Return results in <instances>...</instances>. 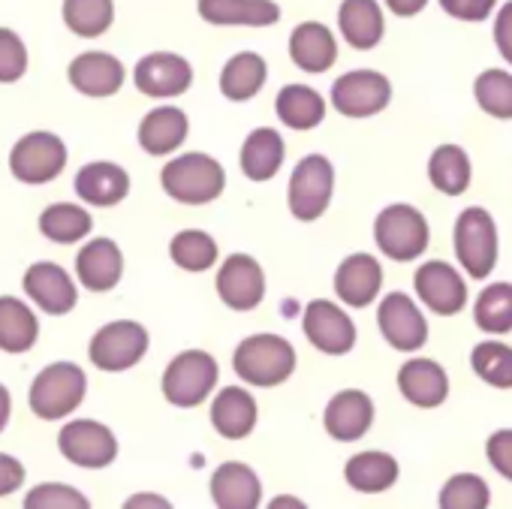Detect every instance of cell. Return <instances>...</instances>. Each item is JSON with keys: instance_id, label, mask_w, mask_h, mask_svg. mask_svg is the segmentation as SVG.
Listing matches in <instances>:
<instances>
[{"instance_id": "d4e9b609", "label": "cell", "mask_w": 512, "mask_h": 509, "mask_svg": "<svg viewBox=\"0 0 512 509\" xmlns=\"http://www.w3.org/2000/svg\"><path fill=\"white\" fill-rule=\"evenodd\" d=\"M338 31L344 43L359 52L377 49L386 34V13L377 0H341Z\"/></svg>"}, {"instance_id": "5b68a950", "label": "cell", "mask_w": 512, "mask_h": 509, "mask_svg": "<svg viewBox=\"0 0 512 509\" xmlns=\"http://www.w3.org/2000/svg\"><path fill=\"white\" fill-rule=\"evenodd\" d=\"M88 392V377L79 365L73 362H55L37 374L31 383V410L43 422H58L70 416Z\"/></svg>"}, {"instance_id": "6da1fadb", "label": "cell", "mask_w": 512, "mask_h": 509, "mask_svg": "<svg viewBox=\"0 0 512 509\" xmlns=\"http://www.w3.org/2000/svg\"><path fill=\"white\" fill-rule=\"evenodd\" d=\"M299 356L296 347L284 335L260 332V335H247L235 353H232V368L235 374L260 389H272L287 383L296 374Z\"/></svg>"}, {"instance_id": "7a4b0ae2", "label": "cell", "mask_w": 512, "mask_h": 509, "mask_svg": "<svg viewBox=\"0 0 512 509\" xmlns=\"http://www.w3.org/2000/svg\"><path fill=\"white\" fill-rule=\"evenodd\" d=\"M160 184L166 196H172L181 205H208L220 199V193L226 190V169L214 157L202 151H190V154L172 157L163 166Z\"/></svg>"}, {"instance_id": "3957f363", "label": "cell", "mask_w": 512, "mask_h": 509, "mask_svg": "<svg viewBox=\"0 0 512 509\" xmlns=\"http://www.w3.org/2000/svg\"><path fill=\"white\" fill-rule=\"evenodd\" d=\"M452 241H455V257H458L461 269L467 272V278L485 281L494 272L500 238H497V223L485 208H479V205L464 208L455 220Z\"/></svg>"}, {"instance_id": "ee69618b", "label": "cell", "mask_w": 512, "mask_h": 509, "mask_svg": "<svg viewBox=\"0 0 512 509\" xmlns=\"http://www.w3.org/2000/svg\"><path fill=\"white\" fill-rule=\"evenodd\" d=\"M28 70V49L10 28H0V85L19 82Z\"/></svg>"}, {"instance_id": "f1b7e54d", "label": "cell", "mask_w": 512, "mask_h": 509, "mask_svg": "<svg viewBox=\"0 0 512 509\" xmlns=\"http://www.w3.org/2000/svg\"><path fill=\"white\" fill-rule=\"evenodd\" d=\"M190 133V121L181 109L175 106H160V109H151L142 124H139V145L145 154L151 157H166L172 151H178L184 145Z\"/></svg>"}, {"instance_id": "d6986e66", "label": "cell", "mask_w": 512, "mask_h": 509, "mask_svg": "<svg viewBox=\"0 0 512 509\" xmlns=\"http://www.w3.org/2000/svg\"><path fill=\"white\" fill-rule=\"evenodd\" d=\"M25 293L31 296V302H37L52 317L70 314L79 302L73 278L58 263H34L25 272Z\"/></svg>"}, {"instance_id": "ac0fdd59", "label": "cell", "mask_w": 512, "mask_h": 509, "mask_svg": "<svg viewBox=\"0 0 512 509\" xmlns=\"http://www.w3.org/2000/svg\"><path fill=\"white\" fill-rule=\"evenodd\" d=\"M383 290V266L371 253H350L335 272V293L350 308H368Z\"/></svg>"}, {"instance_id": "ffe728a7", "label": "cell", "mask_w": 512, "mask_h": 509, "mask_svg": "<svg viewBox=\"0 0 512 509\" xmlns=\"http://www.w3.org/2000/svg\"><path fill=\"white\" fill-rule=\"evenodd\" d=\"M124 275V253L112 238H94L76 253V278L91 293H109Z\"/></svg>"}, {"instance_id": "60d3db41", "label": "cell", "mask_w": 512, "mask_h": 509, "mask_svg": "<svg viewBox=\"0 0 512 509\" xmlns=\"http://www.w3.org/2000/svg\"><path fill=\"white\" fill-rule=\"evenodd\" d=\"M473 97L485 115L497 121H509L512 118V73L497 70V67L479 73L473 82Z\"/></svg>"}, {"instance_id": "bcb514c9", "label": "cell", "mask_w": 512, "mask_h": 509, "mask_svg": "<svg viewBox=\"0 0 512 509\" xmlns=\"http://www.w3.org/2000/svg\"><path fill=\"white\" fill-rule=\"evenodd\" d=\"M485 455H488V464L512 482V428H500L488 437L485 443Z\"/></svg>"}, {"instance_id": "d590c367", "label": "cell", "mask_w": 512, "mask_h": 509, "mask_svg": "<svg viewBox=\"0 0 512 509\" xmlns=\"http://www.w3.org/2000/svg\"><path fill=\"white\" fill-rule=\"evenodd\" d=\"M473 323L488 335H509L512 332V284L506 281L488 284L476 296Z\"/></svg>"}, {"instance_id": "603a6c76", "label": "cell", "mask_w": 512, "mask_h": 509, "mask_svg": "<svg viewBox=\"0 0 512 509\" xmlns=\"http://www.w3.org/2000/svg\"><path fill=\"white\" fill-rule=\"evenodd\" d=\"M211 500L220 509H256L263 503V482L244 461H226L211 473Z\"/></svg>"}, {"instance_id": "9c48e42d", "label": "cell", "mask_w": 512, "mask_h": 509, "mask_svg": "<svg viewBox=\"0 0 512 509\" xmlns=\"http://www.w3.org/2000/svg\"><path fill=\"white\" fill-rule=\"evenodd\" d=\"M148 329L139 326L136 320H115L109 326H103L88 347V356L94 362V368L118 374V371H130L142 362V356L148 353Z\"/></svg>"}, {"instance_id": "2e32d148", "label": "cell", "mask_w": 512, "mask_h": 509, "mask_svg": "<svg viewBox=\"0 0 512 509\" xmlns=\"http://www.w3.org/2000/svg\"><path fill=\"white\" fill-rule=\"evenodd\" d=\"M133 82L145 97H178L193 85V67L187 58L172 55V52H151L145 55L136 70H133Z\"/></svg>"}, {"instance_id": "52a82bcc", "label": "cell", "mask_w": 512, "mask_h": 509, "mask_svg": "<svg viewBox=\"0 0 512 509\" xmlns=\"http://www.w3.org/2000/svg\"><path fill=\"white\" fill-rule=\"evenodd\" d=\"M335 193V166L323 154H308L296 163L287 187L290 214L302 223H311L326 214Z\"/></svg>"}, {"instance_id": "4dcf8cb0", "label": "cell", "mask_w": 512, "mask_h": 509, "mask_svg": "<svg viewBox=\"0 0 512 509\" xmlns=\"http://www.w3.org/2000/svg\"><path fill=\"white\" fill-rule=\"evenodd\" d=\"M266 79H269V64L263 55L238 52L220 70V94L232 103H244L263 91Z\"/></svg>"}, {"instance_id": "ba28073f", "label": "cell", "mask_w": 512, "mask_h": 509, "mask_svg": "<svg viewBox=\"0 0 512 509\" xmlns=\"http://www.w3.org/2000/svg\"><path fill=\"white\" fill-rule=\"evenodd\" d=\"M67 166V145L61 136L37 130L25 133L10 151V172L22 184H49Z\"/></svg>"}, {"instance_id": "cb8c5ba5", "label": "cell", "mask_w": 512, "mask_h": 509, "mask_svg": "<svg viewBox=\"0 0 512 509\" xmlns=\"http://www.w3.org/2000/svg\"><path fill=\"white\" fill-rule=\"evenodd\" d=\"M127 79L124 64L109 52H85L70 64V85L85 97H112Z\"/></svg>"}, {"instance_id": "4316f807", "label": "cell", "mask_w": 512, "mask_h": 509, "mask_svg": "<svg viewBox=\"0 0 512 509\" xmlns=\"http://www.w3.org/2000/svg\"><path fill=\"white\" fill-rule=\"evenodd\" d=\"M290 58L305 73H326L338 61V37L323 22H302L290 37Z\"/></svg>"}, {"instance_id": "ab89813d", "label": "cell", "mask_w": 512, "mask_h": 509, "mask_svg": "<svg viewBox=\"0 0 512 509\" xmlns=\"http://www.w3.org/2000/svg\"><path fill=\"white\" fill-rule=\"evenodd\" d=\"M473 374L494 386V389H512V347L503 341H482L470 353Z\"/></svg>"}, {"instance_id": "c3c4849f", "label": "cell", "mask_w": 512, "mask_h": 509, "mask_svg": "<svg viewBox=\"0 0 512 509\" xmlns=\"http://www.w3.org/2000/svg\"><path fill=\"white\" fill-rule=\"evenodd\" d=\"M25 485V467L13 455L0 452V497L16 494Z\"/></svg>"}, {"instance_id": "5bb4252c", "label": "cell", "mask_w": 512, "mask_h": 509, "mask_svg": "<svg viewBox=\"0 0 512 509\" xmlns=\"http://www.w3.org/2000/svg\"><path fill=\"white\" fill-rule=\"evenodd\" d=\"M302 329L305 338L326 356H347L356 347V323L335 302L326 299L308 302L302 314Z\"/></svg>"}, {"instance_id": "8992f818", "label": "cell", "mask_w": 512, "mask_h": 509, "mask_svg": "<svg viewBox=\"0 0 512 509\" xmlns=\"http://www.w3.org/2000/svg\"><path fill=\"white\" fill-rule=\"evenodd\" d=\"M220 377V365L205 350L178 353L163 371V398L175 407H199L211 398Z\"/></svg>"}, {"instance_id": "7402d4cb", "label": "cell", "mask_w": 512, "mask_h": 509, "mask_svg": "<svg viewBox=\"0 0 512 509\" xmlns=\"http://www.w3.org/2000/svg\"><path fill=\"white\" fill-rule=\"evenodd\" d=\"M398 392L413 407L431 410V407H440L449 398V377H446L440 362L425 359V356H413L398 371Z\"/></svg>"}, {"instance_id": "7bdbcfd3", "label": "cell", "mask_w": 512, "mask_h": 509, "mask_svg": "<svg viewBox=\"0 0 512 509\" xmlns=\"http://www.w3.org/2000/svg\"><path fill=\"white\" fill-rule=\"evenodd\" d=\"M25 506L28 509H85L91 506L88 497L73 488V485H64V482H43L37 485L28 497H25Z\"/></svg>"}, {"instance_id": "f546056e", "label": "cell", "mask_w": 512, "mask_h": 509, "mask_svg": "<svg viewBox=\"0 0 512 509\" xmlns=\"http://www.w3.org/2000/svg\"><path fill=\"white\" fill-rule=\"evenodd\" d=\"M76 193L88 205L112 208V205H118V202L127 199V193H130V175L118 163H106V160L88 163L76 175Z\"/></svg>"}, {"instance_id": "e575fe53", "label": "cell", "mask_w": 512, "mask_h": 509, "mask_svg": "<svg viewBox=\"0 0 512 509\" xmlns=\"http://www.w3.org/2000/svg\"><path fill=\"white\" fill-rule=\"evenodd\" d=\"M40 338V323L34 311L13 299L0 296V350L4 353H28Z\"/></svg>"}, {"instance_id": "f907efd6", "label": "cell", "mask_w": 512, "mask_h": 509, "mask_svg": "<svg viewBox=\"0 0 512 509\" xmlns=\"http://www.w3.org/2000/svg\"><path fill=\"white\" fill-rule=\"evenodd\" d=\"M10 410H13V401H10V389L0 383V431L7 428V422H10Z\"/></svg>"}, {"instance_id": "7dc6e473", "label": "cell", "mask_w": 512, "mask_h": 509, "mask_svg": "<svg viewBox=\"0 0 512 509\" xmlns=\"http://www.w3.org/2000/svg\"><path fill=\"white\" fill-rule=\"evenodd\" d=\"M494 46L500 52V58L512 67V0L494 13Z\"/></svg>"}, {"instance_id": "b9f144b4", "label": "cell", "mask_w": 512, "mask_h": 509, "mask_svg": "<svg viewBox=\"0 0 512 509\" xmlns=\"http://www.w3.org/2000/svg\"><path fill=\"white\" fill-rule=\"evenodd\" d=\"M437 503L443 509H485L491 503L488 482L476 473H455L440 488Z\"/></svg>"}, {"instance_id": "277c9868", "label": "cell", "mask_w": 512, "mask_h": 509, "mask_svg": "<svg viewBox=\"0 0 512 509\" xmlns=\"http://www.w3.org/2000/svg\"><path fill=\"white\" fill-rule=\"evenodd\" d=\"M374 241L380 253H386L395 263H413L428 250L431 229L419 208L407 202H395L383 208L374 220Z\"/></svg>"}, {"instance_id": "484cf974", "label": "cell", "mask_w": 512, "mask_h": 509, "mask_svg": "<svg viewBox=\"0 0 512 509\" xmlns=\"http://www.w3.org/2000/svg\"><path fill=\"white\" fill-rule=\"evenodd\" d=\"M256 398L244 386H223L211 401V425L226 440H244L256 428Z\"/></svg>"}, {"instance_id": "1f68e13d", "label": "cell", "mask_w": 512, "mask_h": 509, "mask_svg": "<svg viewBox=\"0 0 512 509\" xmlns=\"http://www.w3.org/2000/svg\"><path fill=\"white\" fill-rule=\"evenodd\" d=\"M275 112L284 127L296 133H308L323 124L326 118V100L320 91L308 85H284L275 97Z\"/></svg>"}, {"instance_id": "8d00e7d4", "label": "cell", "mask_w": 512, "mask_h": 509, "mask_svg": "<svg viewBox=\"0 0 512 509\" xmlns=\"http://www.w3.org/2000/svg\"><path fill=\"white\" fill-rule=\"evenodd\" d=\"M94 220L82 205H70V202H55L40 214V232L49 241L58 244H76L91 232Z\"/></svg>"}, {"instance_id": "d6a6232c", "label": "cell", "mask_w": 512, "mask_h": 509, "mask_svg": "<svg viewBox=\"0 0 512 509\" xmlns=\"http://www.w3.org/2000/svg\"><path fill=\"white\" fill-rule=\"evenodd\" d=\"M344 479H347V485L353 491L380 494V491H389L398 482V461L389 452H380V449L356 452L344 467Z\"/></svg>"}, {"instance_id": "f6af8a7d", "label": "cell", "mask_w": 512, "mask_h": 509, "mask_svg": "<svg viewBox=\"0 0 512 509\" xmlns=\"http://www.w3.org/2000/svg\"><path fill=\"white\" fill-rule=\"evenodd\" d=\"M437 4L449 19L458 22H485L497 10V0H437Z\"/></svg>"}, {"instance_id": "9a60e30c", "label": "cell", "mask_w": 512, "mask_h": 509, "mask_svg": "<svg viewBox=\"0 0 512 509\" xmlns=\"http://www.w3.org/2000/svg\"><path fill=\"white\" fill-rule=\"evenodd\" d=\"M413 287H416L419 302L437 317H455L467 305V284L461 272L443 260L422 263L413 278Z\"/></svg>"}, {"instance_id": "f35d334b", "label": "cell", "mask_w": 512, "mask_h": 509, "mask_svg": "<svg viewBox=\"0 0 512 509\" xmlns=\"http://www.w3.org/2000/svg\"><path fill=\"white\" fill-rule=\"evenodd\" d=\"M115 22L112 0H64V25L85 40L103 37Z\"/></svg>"}, {"instance_id": "83f0119b", "label": "cell", "mask_w": 512, "mask_h": 509, "mask_svg": "<svg viewBox=\"0 0 512 509\" xmlns=\"http://www.w3.org/2000/svg\"><path fill=\"white\" fill-rule=\"evenodd\" d=\"M284 157H287V145H284V136L272 127H256L244 145H241V172L256 181V184H263L269 178H275L284 166Z\"/></svg>"}, {"instance_id": "4fadbf2b", "label": "cell", "mask_w": 512, "mask_h": 509, "mask_svg": "<svg viewBox=\"0 0 512 509\" xmlns=\"http://www.w3.org/2000/svg\"><path fill=\"white\" fill-rule=\"evenodd\" d=\"M217 296L232 311H253L266 299V272L247 253H229L217 272Z\"/></svg>"}, {"instance_id": "44dd1931", "label": "cell", "mask_w": 512, "mask_h": 509, "mask_svg": "<svg viewBox=\"0 0 512 509\" xmlns=\"http://www.w3.org/2000/svg\"><path fill=\"white\" fill-rule=\"evenodd\" d=\"M202 22L217 28H269L281 22L275 0H199Z\"/></svg>"}, {"instance_id": "30bf717a", "label": "cell", "mask_w": 512, "mask_h": 509, "mask_svg": "<svg viewBox=\"0 0 512 509\" xmlns=\"http://www.w3.org/2000/svg\"><path fill=\"white\" fill-rule=\"evenodd\" d=\"M392 103V82L380 70H350L332 85V106L344 118H371Z\"/></svg>"}, {"instance_id": "816d5d0a", "label": "cell", "mask_w": 512, "mask_h": 509, "mask_svg": "<svg viewBox=\"0 0 512 509\" xmlns=\"http://www.w3.org/2000/svg\"><path fill=\"white\" fill-rule=\"evenodd\" d=\"M169 506L166 500H160V497H133V500H127V506Z\"/></svg>"}, {"instance_id": "7c38bea8", "label": "cell", "mask_w": 512, "mask_h": 509, "mask_svg": "<svg viewBox=\"0 0 512 509\" xmlns=\"http://www.w3.org/2000/svg\"><path fill=\"white\" fill-rule=\"evenodd\" d=\"M377 326L386 344L398 353H416L428 341V320L419 311V305L407 293H389L383 296L377 308Z\"/></svg>"}, {"instance_id": "681fc988", "label": "cell", "mask_w": 512, "mask_h": 509, "mask_svg": "<svg viewBox=\"0 0 512 509\" xmlns=\"http://www.w3.org/2000/svg\"><path fill=\"white\" fill-rule=\"evenodd\" d=\"M386 7L398 19H413V16H419L428 7V0H386Z\"/></svg>"}, {"instance_id": "8fae6325", "label": "cell", "mask_w": 512, "mask_h": 509, "mask_svg": "<svg viewBox=\"0 0 512 509\" xmlns=\"http://www.w3.org/2000/svg\"><path fill=\"white\" fill-rule=\"evenodd\" d=\"M58 449L61 455L85 470H103L115 461L118 455V440L112 428L94 419H76L67 422L58 434Z\"/></svg>"}, {"instance_id": "e0dca14e", "label": "cell", "mask_w": 512, "mask_h": 509, "mask_svg": "<svg viewBox=\"0 0 512 509\" xmlns=\"http://www.w3.org/2000/svg\"><path fill=\"white\" fill-rule=\"evenodd\" d=\"M323 425L332 440L338 443H356L362 440L371 425H374V401L362 389H344L338 392L326 410H323Z\"/></svg>"}, {"instance_id": "836d02e7", "label": "cell", "mask_w": 512, "mask_h": 509, "mask_svg": "<svg viewBox=\"0 0 512 509\" xmlns=\"http://www.w3.org/2000/svg\"><path fill=\"white\" fill-rule=\"evenodd\" d=\"M473 178V166L470 157L461 145H437L428 157V181L434 190L446 193V196H461L470 187Z\"/></svg>"}, {"instance_id": "74e56055", "label": "cell", "mask_w": 512, "mask_h": 509, "mask_svg": "<svg viewBox=\"0 0 512 509\" xmlns=\"http://www.w3.org/2000/svg\"><path fill=\"white\" fill-rule=\"evenodd\" d=\"M169 257L184 272H208L217 263L220 250H217V241L208 232H202V229H181L169 241Z\"/></svg>"}]
</instances>
